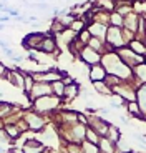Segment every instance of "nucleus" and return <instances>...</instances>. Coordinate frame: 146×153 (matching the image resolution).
Segmentation results:
<instances>
[{
  "label": "nucleus",
  "instance_id": "obj_16",
  "mask_svg": "<svg viewBox=\"0 0 146 153\" xmlns=\"http://www.w3.org/2000/svg\"><path fill=\"white\" fill-rule=\"evenodd\" d=\"M113 22L118 23V25H119V23H121V19H119V17H113Z\"/></svg>",
  "mask_w": 146,
  "mask_h": 153
},
{
  "label": "nucleus",
  "instance_id": "obj_8",
  "mask_svg": "<svg viewBox=\"0 0 146 153\" xmlns=\"http://www.w3.org/2000/svg\"><path fill=\"white\" fill-rule=\"evenodd\" d=\"M77 85H72V83H70V85H66V87H65V93H68V97H75V93H77Z\"/></svg>",
  "mask_w": 146,
  "mask_h": 153
},
{
  "label": "nucleus",
  "instance_id": "obj_2",
  "mask_svg": "<svg viewBox=\"0 0 146 153\" xmlns=\"http://www.w3.org/2000/svg\"><path fill=\"white\" fill-rule=\"evenodd\" d=\"M43 152V145L38 143L37 140H28L23 146V153H42Z\"/></svg>",
  "mask_w": 146,
  "mask_h": 153
},
{
  "label": "nucleus",
  "instance_id": "obj_9",
  "mask_svg": "<svg viewBox=\"0 0 146 153\" xmlns=\"http://www.w3.org/2000/svg\"><path fill=\"white\" fill-rule=\"evenodd\" d=\"M136 72L139 73V76H141V80H145V82H146V65L138 67V68H136Z\"/></svg>",
  "mask_w": 146,
  "mask_h": 153
},
{
  "label": "nucleus",
  "instance_id": "obj_10",
  "mask_svg": "<svg viewBox=\"0 0 146 153\" xmlns=\"http://www.w3.org/2000/svg\"><path fill=\"white\" fill-rule=\"evenodd\" d=\"M86 135H88V140L91 142V145H95L96 143V137H95V131L93 130H86Z\"/></svg>",
  "mask_w": 146,
  "mask_h": 153
},
{
  "label": "nucleus",
  "instance_id": "obj_18",
  "mask_svg": "<svg viewBox=\"0 0 146 153\" xmlns=\"http://www.w3.org/2000/svg\"><path fill=\"white\" fill-rule=\"evenodd\" d=\"M0 30H4V25H2V23H0Z\"/></svg>",
  "mask_w": 146,
  "mask_h": 153
},
{
  "label": "nucleus",
  "instance_id": "obj_11",
  "mask_svg": "<svg viewBox=\"0 0 146 153\" xmlns=\"http://www.w3.org/2000/svg\"><path fill=\"white\" fill-rule=\"evenodd\" d=\"M128 110H130L131 113H135V115H139V111H138V107H136V103H131V102H130V105H128Z\"/></svg>",
  "mask_w": 146,
  "mask_h": 153
},
{
  "label": "nucleus",
  "instance_id": "obj_7",
  "mask_svg": "<svg viewBox=\"0 0 146 153\" xmlns=\"http://www.w3.org/2000/svg\"><path fill=\"white\" fill-rule=\"evenodd\" d=\"M40 48L45 50V52H52V50L55 48L53 40H50V38H43V42H42V45H40Z\"/></svg>",
  "mask_w": 146,
  "mask_h": 153
},
{
  "label": "nucleus",
  "instance_id": "obj_5",
  "mask_svg": "<svg viewBox=\"0 0 146 153\" xmlns=\"http://www.w3.org/2000/svg\"><path fill=\"white\" fill-rule=\"evenodd\" d=\"M90 76H91L93 82H100L101 78H105V72L101 70V67H95V68H91Z\"/></svg>",
  "mask_w": 146,
  "mask_h": 153
},
{
  "label": "nucleus",
  "instance_id": "obj_17",
  "mask_svg": "<svg viewBox=\"0 0 146 153\" xmlns=\"http://www.w3.org/2000/svg\"><path fill=\"white\" fill-rule=\"evenodd\" d=\"M0 153H5V148H4V146H0Z\"/></svg>",
  "mask_w": 146,
  "mask_h": 153
},
{
  "label": "nucleus",
  "instance_id": "obj_4",
  "mask_svg": "<svg viewBox=\"0 0 146 153\" xmlns=\"http://www.w3.org/2000/svg\"><path fill=\"white\" fill-rule=\"evenodd\" d=\"M27 120H28L27 125L30 126V128H35V130H37V128H42V126H43L42 118H40V117H37V115H28Z\"/></svg>",
  "mask_w": 146,
  "mask_h": 153
},
{
  "label": "nucleus",
  "instance_id": "obj_3",
  "mask_svg": "<svg viewBox=\"0 0 146 153\" xmlns=\"http://www.w3.org/2000/svg\"><path fill=\"white\" fill-rule=\"evenodd\" d=\"M81 58H83L85 62H88V63H96V62L100 60V57L96 55V52L91 50V48L83 50V52H81Z\"/></svg>",
  "mask_w": 146,
  "mask_h": 153
},
{
  "label": "nucleus",
  "instance_id": "obj_6",
  "mask_svg": "<svg viewBox=\"0 0 146 153\" xmlns=\"http://www.w3.org/2000/svg\"><path fill=\"white\" fill-rule=\"evenodd\" d=\"M4 131H5V133H7L10 138H18V137H20V130L17 128L15 125H5V130H4Z\"/></svg>",
  "mask_w": 146,
  "mask_h": 153
},
{
  "label": "nucleus",
  "instance_id": "obj_15",
  "mask_svg": "<svg viewBox=\"0 0 146 153\" xmlns=\"http://www.w3.org/2000/svg\"><path fill=\"white\" fill-rule=\"evenodd\" d=\"M133 47H135L136 50H138L139 53H143V52H145V47H141V45H138V43H133Z\"/></svg>",
  "mask_w": 146,
  "mask_h": 153
},
{
  "label": "nucleus",
  "instance_id": "obj_14",
  "mask_svg": "<svg viewBox=\"0 0 146 153\" xmlns=\"http://www.w3.org/2000/svg\"><path fill=\"white\" fill-rule=\"evenodd\" d=\"M135 138L138 140L139 143H143V145H146V137H141V135H135Z\"/></svg>",
  "mask_w": 146,
  "mask_h": 153
},
{
  "label": "nucleus",
  "instance_id": "obj_12",
  "mask_svg": "<svg viewBox=\"0 0 146 153\" xmlns=\"http://www.w3.org/2000/svg\"><path fill=\"white\" fill-rule=\"evenodd\" d=\"M81 27H83V22H73V23H72V28H73L75 32H80Z\"/></svg>",
  "mask_w": 146,
  "mask_h": 153
},
{
  "label": "nucleus",
  "instance_id": "obj_13",
  "mask_svg": "<svg viewBox=\"0 0 146 153\" xmlns=\"http://www.w3.org/2000/svg\"><path fill=\"white\" fill-rule=\"evenodd\" d=\"M7 72H8V70L5 68V67L2 65V63H0V78H5V75H7Z\"/></svg>",
  "mask_w": 146,
  "mask_h": 153
},
{
  "label": "nucleus",
  "instance_id": "obj_1",
  "mask_svg": "<svg viewBox=\"0 0 146 153\" xmlns=\"http://www.w3.org/2000/svg\"><path fill=\"white\" fill-rule=\"evenodd\" d=\"M43 42V35L42 33H28L27 37L23 38L22 45L25 47V48H37V47H40Z\"/></svg>",
  "mask_w": 146,
  "mask_h": 153
}]
</instances>
